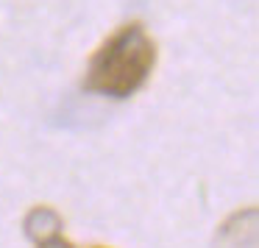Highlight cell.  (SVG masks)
Returning <instances> with one entry per match:
<instances>
[{"instance_id":"cell-2","label":"cell","mask_w":259,"mask_h":248,"mask_svg":"<svg viewBox=\"0 0 259 248\" xmlns=\"http://www.w3.org/2000/svg\"><path fill=\"white\" fill-rule=\"evenodd\" d=\"M218 248H256V209L237 212L229 223H223Z\"/></svg>"},{"instance_id":"cell-4","label":"cell","mask_w":259,"mask_h":248,"mask_svg":"<svg viewBox=\"0 0 259 248\" xmlns=\"http://www.w3.org/2000/svg\"><path fill=\"white\" fill-rule=\"evenodd\" d=\"M39 248H73V242H67L64 237H51V240L39 242Z\"/></svg>"},{"instance_id":"cell-3","label":"cell","mask_w":259,"mask_h":248,"mask_svg":"<svg viewBox=\"0 0 259 248\" xmlns=\"http://www.w3.org/2000/svg\"><path fill=\"white\" fill-rule=\"evenodd\" d=\"M62 231V215L51 206H36L25 218V234L36 242H45L51 237H59Z\"/></svg>"},{"instance_id":"cell-1","label":"cell","mask_w":259,"mask_h":248,"mask_svg":"<svg viewBox=\"0 0 259 248\" xmlns=\"http://www.w3.org/2000/svg\"><path fill=\"white\" fill-rule=\"evenodd\" d=\"M156 64V45L140 23L112 34L90 59L84 87L106 98H131L142 90Z\"/></svg>"}]
</instances>
